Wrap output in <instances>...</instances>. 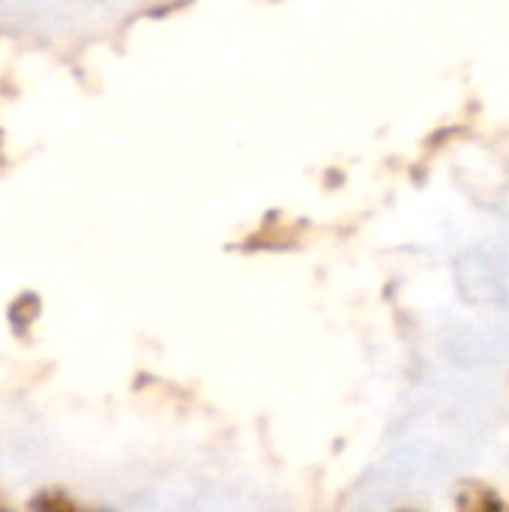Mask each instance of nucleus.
<instances>
[{"label":"nucleus","instance_id":"nucleus-1","mask_svg":"<svg viewBox=\"0 0 509 512\" xmlns=\"http://www.w3.org/2000/svg\"><path fill=\"white\" fill-rule=\"evenodd\" d=\"M456 507H459V512H507L504 501L498 498V492L492 486L480 483V480H471V483L459 486Z\"/></svg>","mask_w":509,"mask_h":512},{"label":"nucleus","instance_id":"nucleus-2","mask_svg":"<svg viewBox=\"0 0 509 512\" xmlns=\"http://www.w3.org/2000/svg\"><path fill=\"white\" fill-rule=\"evenodd\" d=\"M30 512H75V504L60 492H42L30 501Z\"/></svg>","mask_w":509,"mask_h":512}]
</instances>
